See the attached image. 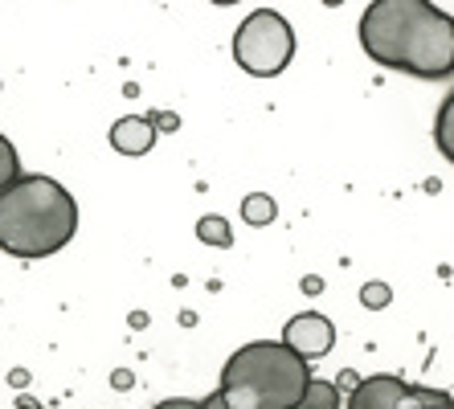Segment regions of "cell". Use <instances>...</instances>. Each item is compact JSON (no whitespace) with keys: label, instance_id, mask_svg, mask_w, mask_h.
<instances>
[{"label":"cell","instance_id":"52a82bcc","mask_svg":"<svg viewBox=\"0 0 454 409\" xmlns=\"http://www.w3.org/2000/svg\"><path fill=\"white\" fill-rule=\"evenodd\" d=\"M111 147L123 152V156H144V152H152V147H156V127H152V119H144V115L115 119V127H111Z\"/></svg>","mask_w":454,"mask_h":409},{"label":"cell","instance_id":"4fadbf2b","mask_svg":"<svg viewBox=\"0 0 454 409\" xmlns=\"http://www.w3.org/2000/svg\"><path fill=\"white\" fill-rule=\"evenodd\" d=\"M364 303H369V307H385V303H389V287H364Z\"/></svg>","mask_w":454,"mask_h":409},{"label":"cell","instance_id":"e0dca14e","mask_svg":"<svg viewBox=\"0 0 454 409\" xmlns=\"http://www.w3.org/2000/svg\"><path fill=\"white\" fill-rule=\"evenodd\" d=\"M21 409H37V405H33V401H21Z\"/></svg>","mask_w":454,"mask_h":409},{"label":"cell","instance_id":"8fae6325","mask_svg":"<svg viewBox=\"0 0 454 409\" xmlns=\"http://www.w3.org/2000/svg\"><path fill=\"white\" fill-rule=\"evenodd\" d=\"M197 238L209 241V246H230L233 241V230L225 217H201L197 221Z\"/></svg>","mask_w":454,"mask_h":409},{"label":"cell","instance_id":"5bb4252c","mask_svg":"<svg viewBox=\"0 0 454 409\" xmlns=\"http://www.w3.org/2000/svg\"><path fill=\"white\" fill-rule=\"evenodd\" d=\"M152 409H201V401H192V397H168V401H160V405Z\"/></svg>","mask_w":454,"mask_h":409},{"label":"cell","instance_id":"30bf717a","mask_svg":"<svg viewBox=\"0 0 454 409\" xmlns=\"http://www.w3.org/2000/svg\"><path fill=\"white\" fill-rule=\"evenodd\" d=\"M275 213H278V205L266 197V193H254V197H246V205H242V217L250 221V225H270Z\"/></svg>","mask_w":454,"mask_h":409},{"label":"cell","instance_id":"7c38bea8","mask_svg":"<svg viewBox=\"0 0 454 409\" xmlns=\"http://www.w3.org/2000/svg\"><path fill=\"white\" fill-rule=\"evenodd\" d=\"M17 177H21V160H17V147H12L9 139L0 136V193L9 189Z\"/></svg>","mask_w":454,"mask_h":409},{"label":"cell","instance_id":"6da1fadb","mask_svg":"<svg viewBox=\"0 0 454 409\" xmlns=\"http://www.w3.org/2000/svg\"><path fill=\"white\" fill-rule=\"evenodd\" d=\"M360 45L372 62L413 78L454 74V17L426 0H372L360 17Z\"/></svg>","mask_w":454,"mask_h":409},{"label":"cell","instance_id":"8992f818","mask_svg":"<svg viewBox=\"0 0 454 409\" xmlns=\"http://www.w3.org/2000/svg\"><path fill=\"white\" fill-rule=\"evenodd\" d=\"M410 397H413V385H405L402 377H389V373H377V377L360 381L344 405L348 409H405Z\"/></svg>","mask_w":454,"mask_h":409},{"label":"cell","instance_id":"7a4b0ae2","mask_svg":"<svg viewBox=\"0 0 454 409\" xmlns=\"http://www.w3.org/2000/svg\"><path fill=\"white\" fill-rule=\"evenodd\" d=\"M78 233V205L53 177H17L0 193V250L50 258Z\"/></svg>","mask_w":454,"mask_h":409},{"label":"cell","instance_id":"ba28073f","mask_svg":"<svg viewBox=\"0 0 454 409\" xmlns=\"http://www.w3.org/2000/svg\"><path fill=\"white\" fill-rule=\"evenodd\" d=\"M340 389L332 385V381H324V377H311L307 381V389H303V397H299V405L295 409H340Z\"/></svg>","mask_w":454,"mask_h":409},{"label":"cell","instance_id":"3957f363","mask_svg":"<svg viewBox=\"0 0 454 409\" xmlns=\"http://www.w3.org/2000/svg\"><path fill=\"white\" fill-rule=\"evenodd\" d=\"M311 368L278 340H250L225 360L222 401L230 409H295Z\"/></svg>","mask_w":454,"mask_h":409},{"label":"cell","instance_id":"5b68a950","mask_svg":"<svg viewBox=\"0 0 454 409\" xmlns=\"http://www.w3.org/2000/svg\"><path fill=\"white\" fill-rule=\"evenodd\" d=\"M278 344L291 348L299 360H319V357H328L332 344H336V324L319 311H303L283 327V340H278Z\"/></svg>","mask_w":454,"mask_h":409},{"label":"cell","instance_id":"9c48e42d","mask_svg":"<svg viewBox=\"0 0 454 409\" xmlns=\"http://www.w3.org/2000/svg\"><path fill=\"white\" fill-rule=\"evenodd\" d=\"M434 144H438V152L454 164V95H446V103L438 106V119H434Z\"/></svg>","mask_w":454,"mask_h":409},{"label":"cell","instance_id":"277c9868","mask_svg":"<svg viewBox=\"0 0 454 409\" xmlns=\"http://www.w3.org/2000/svg\"><path fill=\"white\" fill-rule=\"evenodd\" d=\"M291 58H295V29L275 9H254L233 33V62L250 78H278Z\"/></svg>","mask_w":454,"mask_h":409},{"label":"cell","instance_id":"9a60e30c","mask_svg":"<svg viewBox=\"0 0 454 409\" xmlns=\"http://www.w3.org/2000/svg\"><path fill=\"white\" fill-rule=\"evenodd\" d=\"M405 409H454V401H446V397H430L426 405H405Z\"/></svg>","mask_w":454,"mask_h":409},{"label":"cell","instance_id":"2e32d148","mask_svg":"<svg viewBox=\"0 0 454 409\" xmlns=\"http://www.w3.org/2000/svg\"><path fill=\"white\" fill-rule=\"evenodd\" d=\"M201 409H230V405L222 401V393H209V397L201 401Z\"/></svg>","mask_w":454,"mask_h":409}]
</instances>
